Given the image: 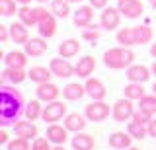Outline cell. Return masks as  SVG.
Listing matches in <instances>:
<instances>
[{
    "label": "cell",
    "instance_id": "cell-1",
    "mask_svg": "<svg viewBox=\"0 0 156 150\" xmlns=\"http://www.w3.org/2000/svg\"><path fill=\"white\" fill-rule=\"evenodd\" d=\"M23 107V96L16 88L2 86L0 88V125L8 127V125L16 123L20 113Z\"/></svg>",
    "mask_w": 156,
    "mask_h": 150
},
{
    "label": "cell",
    "instance_id": "cell-2",
    "mask_svg": "<svg viewBox=\"0 0 156 150\" xmlns=\"http://www.w3.org/2000/svg\"><path fill=\"white\" fill-rule=\"evenodd\" d=\"M135 61V53L129 51L127 47H115V49H107L104 53V62L107 68L121 70V68H129Z\"/></svg>",
    "mask_w": 156,
    "mask_h": 150
},
{
    "label": "cell",
    "instance_id": "cell-3",
    "mask_svg": "<svg viewBox=\"0 0 156 150\" xmlns=\"http://www.w3.org/2000/svg\"><path fill=\"white\" fill-rule=\"evenodd\" d=\"M113 109H109V103H105L104 99H92L90 105H86L84 115L88 121H94V123H101L109 117V113Z\"/></svg>",
    "mask_w": 156,
    "mask_h": 150
},
{
    "label": "cell",
    "instance_id": "cell-4",
    "mask_svg": "<svg viewBox=\"0 0 156 150\" xmlns=\"http://www.w3.org/2000/svg\"><path fill=\"white\" fill-rule=\"evenodd\" d=\"M113 119L117 123H125V121L133 119L135 115V105H133V99L125 98V99H117L113 103V111H111Z\"/></svg>",
    "mask_w": 156,
    "mask_h": 150
},
{
    "label": "cell",
    "instance_id": "cell-5",
    "mask_svg": "<svg viewBox=\"0 0 156 150\" xmlns=\"http://www.w3.org/2000/svg\"><path fill=\"white\" fill-rule=\"evenodd\" d=\"M66 115V105L62 101H49V103L43 107V113H41V119L45 123H57L61 121L62 117Z\"/></svg>",
    "mask_w": 156,
    "mask_h": 150
},
{
    "label": "cell",
    "instance_id": "cell-6",
    "mask_svg": "<svg viewBox=\"0 0 156 150\" xmlns=\"http://www.w3.org/2000/svg\"><path fill=\"white\" fill-rule=\"evenodd\" d=\"M121 16L123 14L119 12V8H104V12H101L100 16V27L101 30H107V31H113L115 27H119V22H121Z\"/></svg>",
    "mask_w": 156,
    "mask_h": 150
},
{
    "label": "cell",
    "instance_id": "cell-7",
    "mask_svg": "<svg viewBox=\"0 0 156 150\" xmlns=\"http://www.w3.org/2000/svg\"><path fill=\"white\" fill-rule=\"evenodd\" d=\"M117 8L129 20H135V18H140L144 12V6L140 0H117Z\"/></svg>",
    "mask_w": 156,
    "mask_h": 150
},
{
    "label": "cell",
    "instance_id": "cell-8",
    "mask_svg": "<svg viewBox=\"0 0 156 150\" xmlns=\"http://www.w3.org/2000/svg\"><path fill=\"white\" fill-rule=\"evenodd\" d=\"M49 68H51V72L55 76H58V78H70L72 74H74V66L68 62L65 57H58V59H51V62H49Z\"/></svg>",
    "mask_w": 156,
    "mask_h": 150
},
{
    "label": "cell",
    "instance_id": "cell-9",
    "mask_svg": "<svg viewBox=\"0 0 156 150\" xmlns=\"http://www.w3.org/2000/svg\"><path fill=\"white\" fill-rule=\"evenodd\" d=\"M37 99L45 101V103H49V101H55L58 96H61V88H58L57 84H53V82H43V84L37 86Z\"/></svg>",
    "mask_w": 156,
    "mask_h": 150
},
{
    "label": "cell",
    "instance_id": "cell-10",
    "mask_svg": "<svg viewBox=\"0 0 156 150\" xmlns=\"http://www.w3.org/2000/svg\"><path fill=\"white\" fill-rule=\"evenodd\" d=\"M94 68H96V59L92 55H86V57H82V59L76 62L74 74L78 76V78H90V74L94 72Z\"/></svg>",
    "mask_w": 156,
    "mask_h": 150
},
{
    "label": "cell",
    "instance_id": "cell-11",
    "mask_svg": "<svg viewBox=\"0 0 156 150\" xmlns=\"http://www.w3.org/2000/svg\"><path fill=\"white\" fill-rule=\"evenodd\" d=\"M14 131H16V134L18 137H23V138H27V140H35L37 138V127L33 125V121H16L14 123Z\"/></svg>",
    "mask_w": 156,
    "mask_h": 150
},
{
    "label": "cell",
    "instance_id": "cell-12",
    "mask_svg": "<svg viewBox=\"0 0 156 150\" xmlns=\"http://www.w3.org/2000/svg\"><path fill=\"white\" fill-rule=\"evenodd\" d=\"M94 20V6H78V10L74 12V26L76 27H88Z\"/></svg>",
    "mask_w": 156,
    "mask_h": 150
},
{
    "label": "cell",
    "instance_id": "cell-13",
    "mask_svg": "<svg viewBox=\"0 0 156 150\" xmlns=\"http://www.w3.org/2000/svg\"><path fill=\"white\" fill-rule=\"evenodd\" d=\"M10 39L14 43H20V45H26L29 41V31H27V26H23L22 22H14L10 23Z\"/></svg>",
    "mask_w": 156,
    "mask_h": 150
},
{
    "label": "cell",
    "instance_id": "cell-14",
    "mask_svg": "<svg viewBox=\"0 0 156 150\" xmlns=\"http://www.w3.org/2000/svg\"><path fill=\"white\" fill-rule=\"evenodd\" d=\"M27 53L26 51H10L4 55V65L10 66V68H26L27 65Z\"/></svg>",
    "mask_w": 156,
    "mask_h": 150
},
{
    "label": "cell",
    "instance_id": "cell-15",
    "mask_svg": "<svg viewBox=\"0 0 156 150\" xmlns=\"http://www.w3.org/2000/svg\"><path fill=\"white\" fill-rule=\"evenodd\" d=\"M23 47H26V53L29 57H41V55H45L47 49H49L45 37H31Z\"/></svg>",
    "mask_w": 156,
    "mask_h": 150
},
{
    "label": "cell",
    "instance_id": "cell-16",
    "mask_svg": "<svg viewBox=\"0 0 156 150\" xmlns=\"http://www.w3.org/2000/svg\"><path fill=\"white\" fill-rule=\"evenodd\" d=\"M84 86H86V94L90 96L92 99H104L107 96V90H105L104 82L98 80V78H88Z\"/></svg>",
    "mask_w": 156,
    "mask_h": 150
},
{
    "label": "cell",
    "instance_id": "cell-17",
    "mask_svg": "<svg viewBox=\"0 0 156 150\" xmlns=\"http://www.w3.org/2000/svg\"><path fill=\"white\" fill-rule=\"evenodd\" d=\"M125 76L129 78V82H139V84H144L146 80L150 78V70L143 65H131L127 68Z\"/></svg>",
    "mask_w": 156,
    "mask_h": 150
},
{
    "label": "cell",
    "instance_id": "cell-18",
    "mask_svg": "<svg viewBox=\"0 0 156 150\" xmlns=\"http://www.w3.org/2000/svg\"><path fill=\"white\" fill-rule=\"evenodd\" d=\"M47 138L51 140L53 144H65L66 138H68V129L66 127H61L57 123H51L47 129Z\"/></svg>",
    "mask_w": 156,
    "mask_h": 150
},
{
    "label": "cell",
    "instance_id": "cell-19",
    "mask_svg": "<svg viewBox=\"0 0 156 150\" xmlns=\"http://www.w3.org/2000/svg\"><path fill=\"white\" fill-rule=\"evenodd\" d=\"M86 94V86L78 84V82H70V84H66L65 88H62V98L68 99V101H78L82 99Z\"/></svg>",
    "mask_w": 156,
    "mask_h": 150
},
{
    "label": "cell",
    "instance_id": "cell-20",
    "mask_svg": "<svg viewBox=\"0 0 156 150\" xmlns=\"http://www.w3.org/2000/svg\"><path fill=\"white\" fill-rule=\"evenodd\" d=\"M131 138H133V137H131L129 133H121V131H117V133L109 134L107 142H109V146L115 148V150H125V148L131 146Z\"/></svg>",
    "mask_w": 156,
    "mask_h": 150
},
{
    "label": "cell",
    "instance_id": "cell-21",
    "mask_svg": "<svg viewBox=\"0 0 156 150\" xmlns=\"http://www.w3.org/2000/svg\"><path fill=\"white\" fill-rule=\"evenodd\" d=\"M72 148L74 150H92L96 146V140L92 134H88V133H76V137H72Z\"/></svg>",
    "mask_w": 156,
    "mask_h": 150
},
{
    "label": "cell",
    "instance_id": "cell-22",
    "mask_svg": "<svg viewBox=\"0 0 156 150\" xmlns=\"http://www.w3.org/2000/svg\"><path fill=\"white\" fill-rule=\"evenodd\" d=\"M80 49L82 45L78 43V39H66L58 45V55L65 57V59H72V57H76L80 53Z\"/></svg>",
    "mask_w": 156,
    "mask_h": 150
},
{
    "label": "cell",
    "instance_id": "cell-23",
    "mask_svg": "<svg viewBox=\"0 0 156 150\" xmlns=\"http://www.w3.org/2000/svg\"><path fill=\"white\" fill-rule=\"evenodd\" d=\"M65 127L72 133H80L84 131L86 127V115H80V113H70L65 117Z\"/></svg>",
    "mask_w": 156,
    "mask_h": 150
},
{
    "label": "cell",
    "instance_id": "cell-24",
    "mask_svg": "<svg viewBox=\"0 0 156 150\" xmlns=\"http://www.w3.org/2000/svg\"><path fill=\"white\" fill-rule=\"evenodd\" d=\"M26 78H29V74L23 68H10L6 66V70L2 72V82H12V84H22Z\"/></svg>",
    "mask_w": 156,
    "mask_h": 150
},
{
    "label": "cell",
    "instance_id": "cell-25",
    "mask_svg": "<svg viewBox=\"0 0 156 150\" xmlns=\"http://www.w3.org/2000/svg\"><path fill=\"white\" fill-rule=\"evenodd\" d=\"M29 80L35 82V84H43V82H49L53 76L51 68H47V66H31L29 68Z\"/></svg>",
    "mask_w": 156,
    "mask_h": 150
},
{
    "label": "cell",
    "instance_id": "cell-26",
    "mask_svg": "<svg viewBox=\"0 0 156 150\" xmlns=\"http://www.w3.org/2000/svg\"><path fill=\"white\" fill-rule=\"evenodd\" d=\"M37 26H39V35H41V37H45V39H51V37L57 33V22H55V14H53V16H49L47 20L39 22Z\"/></svg>",
    "mask_w": 156,
    "mask_h": 150
},
{
    "label": "cell",
    "instance_id": "cell-27",
    "mask_svg": "<svg viewBox=\"0 0 156 150\" xmlns=\"http://www.w3.org/2000/svg\"><path fill=\"white\" fill-rule=\"evenodd\" d=\"M117 43L121 47H131L136 45V37H135V27H121L117 31Z\"/></svg>",
    "mask_w": 156,
    "mask_h": 150
},
{
    "label": "cell",
    "instance_id": "cell-28",
    "mask_svg": "<svg viewBox=\"0 0 156 150\" xmlns=\"http://www.w3.org/2000/svg\"><path fill=\"white\" fill-rule=\"evenodd\" d=\"M18 16H20V22L23 23V26L31 27V26H37V18H35V8H29L27 4L26 6H22L18 10Z\"/></svg>",
    "mask_w": 156,
    "mask_h": 150
},
{
    "label": "cell",
    "instance_id": "cell-29",
    "mask_svg": "<svg viewBox=\"0 0 156 150\" xmlns=\"http://www.w3.org/2000/svg\"><path fill=\"white\" fill-rule=\"evenodd\" d=\"M123 94H125V98H129V99H140V98H144V88H143V84H139V82H131V84H127L125 88H123Z\"/></svg>",
    "mask_w": 156,
    "mask_h": 150
},
{
    "label": "cell",
    "instance_id": "cell-30",
    "mask_svg": "<svg viewBox=\"0 0 156 150\" xmlns=\"http://www.w3.org/2000/svg\"><path fill=\"white\" fill-rule=\"evenodd\" d=\"M41 99H31L29 103H26V109H23V113H26V119L29 121H37L41 117L43 109H41V103H39Z\"/></svg>",
    "mask_w": 156,
    "mask_h": 150
},
{
    "label": "cell",
    "instance_id": "cell-31",
    "mask_svg": "<svg viewBox=\"0 0 156 150\" xmlns=\"http://www.w3.org/2000/svg\"><path fill=\"white\" fill-rule=\"evenodd\" d=\"M127 133L131 134L133 138H144L146 134H148V125H143V123H136V121H131L129 125H127Z\"/></svg>",
    "mask_w": 156,
    "mask_h": 150
},
{
    "label": "cell",
    "instance_id": "cell-32",
    "mask_svg": "<svg viewBox=\"0 0 156 150\" xmlns=\"http://www.w3.org/2000/svg\"><path fill=\"white\" fill-rule=\"evenodd\" d=\"M152 30L148 26H135V37H136V45H144V43L152 41Z\"/></svg>",
    "mask_w": 156,
    "mask_h": 150
},
{
    "label": "cell",
    "instance_id": "cell-33",
    "mask_svg": "<svg viewBox=\"0 0 156 150\" xmlns=\"http://www.w3.org/2000/svg\"><path fill=\"white\" fill-rule=\"evenodd\" d=\"M68 0H53L51 2V12L55 14L57 18H66L70 14V6H68Z\"/></svg>",
    "mask_w": 156,
    "mask_h": 150
},
{
    "label": "cell",
    "instance_id": "cell-34",
    "mask_svg": "<svg viewBox=\"0 0 156 150\" xmlns=\"http://www.w3.org/2000/svg\"><path fill=\"white\" fill-rule=\"evenodd\" d=\"M139 107L144 109V111H148L150 115H154V113H156V94L140 98V99H139Z\"/></svg>",
    "mask_w": 156,
    "mask_h": 150
},
{
    "label": "cell",
    "instance_id": "cell-35",
    "mask_svg": "<svg viewBox=\"0 0 156 150\" xmlns=\"http://www.w3.org/2000/svg\"><path fill=\"white\" fill-rule=\"evenodd\" d=\"M16 0H0V14L2 16H14L18 12V6H16Z\"/></svg>",
    "mask_w": 156,
    "mask_h": 150
},
{
    "label": "cell",
    "instance_id": "cell-36",
    "mask_svg": "<svg viewBox=\"0 0 156 150\" xmlns=\"http://www.w3.org/2000/svg\"><path fill=\"white\" fill-rule=\"evenodd\" d=\"M6 150H31V146H29V140L23 138V137H16L14 140H10Z\"/></svg>",
    "mask_w": 156,
    "mask_h": 150
},
{
    "label": "cell",
    "instance_id": "cell-37",
    "mask_svg": "<svg viewBox=\"0 0 156 150\" xmlns=\"http://www.w3.org/2000/svg\"><path fill=\"white\" fill-rule=\"evenodd\" d=\"M133 121H136V123H143V125H148L150 121H152V115L148 113V111L144 109H135V115H133Z\"/></svg>",
    "mask_w": 156,
    "mask_h": 150
},
{
    "label": "cell",
    "instance_id": "cell-38",
    "mask_svg": "<svg viewBox=\"0 0 156 150\" xmlns=\"http://www.w3.org/2000/svg\"><path fill=\"white\" fill-rule=\"evenodd\" d=\"M31 150H53L51 148V140L37 137L35 140H33V144H31Z\"/></svg>",
    "mask_w": 156,
    "mask_h": 150
},
{
    "label": "cell",
    "instance_id": "cell-39",
    "mask_svg": "<svg viewBox=\"0 0 156 150\" xmlns=\"http://www.w3.org/2000/svg\"><path fill=\"white\" fill-rule=\"evenodd\" d=\"M90 27H92V26H90ZM94 27H96V26H94ZM94 27H92V30L84 27V33H82V37H84V39H90V41H96L98 37H100V31L94 30Z\"/></svg>",
    "mask_w": 156,
    "mask_h": 150
},
{
    "label": "cell",
    "instance_id": "cell-40",
    "mask_svg": "<svg viewBox=\"0 0 156 150\" xmlns=\"http://www.w3.org/2000/svg\"><path fill=\"white\" fill-rule=\"evenodd\" d=\"M49 16H53V14H51V12H47L43 6H37V8H35V18H37V23H39V22H43V20H47Z\"/></svg>",
    "mask_w": 156,
    "mask_h": 150
},
{
    "label": "cell",
    "instance_id": "cell-41",
    "mask_svg": "<svg viewBox=\"0 0 156 150\" xmlns=\"http://www.w3.org/2000/svg\"><path fill=\"white\" fill-rule=\"evenodd\" d=\"M0 39H2V43H6L10 39V27L8 26H0Z\"/></svg>",
    "mask_w": 156,
    "mask_h": 150
},
{
    "label": "cell",
    "instance_id": "cell-42",
    "mask_svg": "<svg viewBox=\"0 0 156 150\" xmlns=\"http://www.w3.org/2000/svg\"><path fill=\"white\" fill-rule=\"evenodd\" d=\"M90 4L94 8H105L107 6V0H90Z\"/></svg>",
    "mask_w": 156,
    "mask_h": 150
},
{
    "label": "cell",
    "instance_id": "cell-43",
    "mask_svg": "<svg viewBox=\"0 0 156 150\" xmlns=\"http://www.w3.org/2000/svg\"><path fill=\"white\" fill-rule=\"evenodd\" d=\"M148 134L156 138V119H152V121L148 123Z\"/></svg>",
    "mask_w": 156,
    "mask_h": 150
},
{
    "label": "cell",
    "instance_id": "cell-44",
    "mask_svg": "<svg viewBox=\"0 0 156 150\" xmlns=\"http://www.w3.org/2000/svg\"><path fill=\"white\" fill-rule=\"evenodd\" d=\"M0 144H8V134L4 133V131L0 133Z\"/></svg>",
    "mask_w": 156,
    "mask_h": 150
},
{
    "label": "cell",
    "instance_id": "cell-45",
    "mask_svg": "<svg viewBox=\"0 0 156 150\" xmlns=\"http://www.w3.org/2000/svg\"><path fill=\"white\" fill-rule=\"evenodd\" d=\"M150 55H152V57H154V59H156V43H154V45H152V47H150Z\"/></svg>",
    "mask_w": 156,
    "mask_h": 150
},
{
    "label": "cell",
    "instance_id": "cell-46",
    "mask_svg": "<svg viewBox=\"0 0 156 150\" xmlns=\"http://www.w3.org/2000/svg\"><path fill=\"white\" fill-rule=\"evenodd\" d=\"M53 150H65V144H55Z\"/></svg>",
    "mask_w": 156,
    "mask_h": 150
},
{
    "label": "cell",
    "instance_id": "cell-47",
    "mask_svg": "<svg viewBox=\"0 0 156 150\" xmlns=\"http://www.w3.org/2000/svg\"><path fill=\"white\" fill-rule=\"evenodd\" d=\"M16 2H18V4H22V6H26V4H29L31 0H16Z\"/></svg>",
    "mask_w": 156,
    "mask_h": 150
},
{
    "label": "cell",
    "instance_id": "cell-48",
    "mask_svg": "<svg viewBox=\"0 0 156 150\" xmlns=\"http://www.w3.org/2000/svg\"><path fill=\"white\" fill-rule=\"evenodd\" d=\"M150 6H152L154 10H156V0H150Z\"/></svg>",
    "mask_w": 156,
    "mask_h": 150
},
{
    "label": "cell",
    "instance_id": "cell-49",
    "mask_svg": "<svg viewBox=\"0 0 156 150\" xmlns=\"http://www.w3.org/2000/svg\"><path fill=\"white\" fill-rule=\"evenodd\" d=\"M152 94H156V82H154V86H152Z\"/></svg>",
    "mask_w": 156,
    "mask_h": 150
},
{
    "label": "cell",
    "instance_id": "cell-50",
    "mask_svg": "<svg viewBox=\"0 0 156 150\" xmlns=\"http://www.w3.org/2000/svg\"><path fill=\"white\" fill-rule=\"evenodd\" d=\"M152 72H154V74H156V62H154V65H152Z\"/></svg>",
    "mask_w": 156,
    "mask_h": 150
},
{
    "label": "cell",
    "instance_id": "cell-51",
    "mask_svg": "<svg viewBox=\"0 0 156 150\" xmlns=\"http://www.w3.org/2000/svg\"><path fill=\"white\" fill-rule=\"evenodd\" d=\"M127 150H139V148H135V146H129V148H127Z\"/></svg>",
    "mask_w": 156,
    "mask_h": 150
},
{
    "label": "cell",
    "instance_id": "cell-52",
    "mask_svg": "<svg viewBox=\"0 0 156 150\" xmlns=\"http://www.w3.org/2000/svg\"><path fill=\"white\" fill-rule=\"evenodd\" d=\"M68 2H82V0H68Z\"/></svg>",
    "mask_w": 156,
    "mask_h": 150
},
{
    "label": "cell",
    "instance_id": "cell-53",
    "mask_svg": "<svg viewBox=\"0 0 156 150\" xmlns=\"http://www.w3.org/2000/svg\"><path fill=\"white\" fill-rule=\"evenodd\" d=\"M37 2H47V0H37Z\"/></svg>",
    "mask_w": 156,
    "mask_h": 150
}]
</instances>
